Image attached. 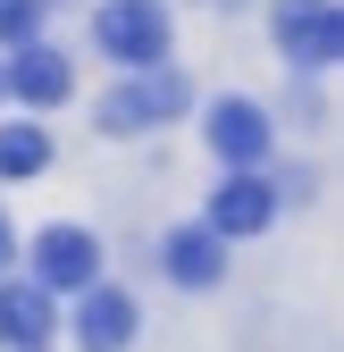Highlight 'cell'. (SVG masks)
Wrapping results in <instances>:
<instances>
[{"instance_id": "1", "label": "cell", "mask_w": 344, "mask_h": 352, "mask_svg": "<svg viewBox=\"0 0 344 352\" xmlns=\"http://www.w3.org/2000/svg\"><path fill=\"white\" fill-rule=\"evenodd\" d=\"M93 34H101V51L118 67H135V76L168 59V9H160V0H101Z\"/></svg>"}, {"instance_id": "2", "label": "cell", "mask_w": 344, "mask_h": 352, "mask_svg": "<svg viewBox=\"0 0 344 352\" xmlns=\"http://www.w3.org/2000/svg\"><path fill=\"white\" fill-rule=\"evenodd\" d=\"M277 42H286L303 67H336V51H344L336 0H277Z\"/></svg>"}, {"instance_id": "3", "label": "cell", "mask_w": 344, "mask_h": 352, "mask_svg": "<svg viewBox=\"0 0 344 352\" xmlns=\"http://www.w3.org/2000/svg\"><path fill=\"white\" fill-rule=\"evenodd\" d=\"M101 277V243L84 235V227H51V235H34V285L51 294V285H93Z\"/></svg>"}, {"instance_id": "4", "label": "cell", "mask_w": 344, "mask_h": 352, "mask_svg": "<svg viewBox=\"0 0 344 352\" xmlns=\"http://www.w3.org/2000/svg\"><path fill=\"white\" fill-rule=\"evenodd\" d=\"M185 109V76H168V67H143L126 93H109L101 101V126H118V135H135V126H151V118H177Z\"/></svg>"}, {"instance_id": "5", "label": "cell", "mask_w": 344, "mask_h": 352, "mask_svg": "<svg viewBox=\"0 0 344 352\" xmlns=\"http://www.w3.org/2000/svg\"><path fill=\"white\" fill-rule=\"evenodd\" d=\"M269 210H277V193H269L252 168H235L227 185L210 193V235H219V243H227V235H261V227H269Z\"/></svg>"}, {"instance_id": "6", "label": "cell", "mask_w": 344, "mask_h": 352, "mask_svg": "<svg viewBox=\"0 0 344 352\" xmlns=\"http://www.w3.org/2000/svg\"><path fill=\"white\" fill-rule=\"evenodd\" d=\"M126 336H135V302H126L118 285H84L76 344H84V352H126Z\"/></svg>"}, {"instance_id": "7", "label": "cell", "mask_w": 344, "mask_h": 352, "mask_svg": "<svg viewBox=\"0 0 344 352\" xmlns=\"http://www.w3.org/2000/svg\"><path fill=\"white\" fill-rule=\"evenodd\" d=\"M210 143H219L227 168H252V160L269 151V118L252 109V101H219V109H210Z\"/></svg>"}, {"instance_id": "8", "label": "cell", "mask_w": 344, "mask_h": 352, "mask_svg": "<svg viewBox=\"0 0 344 352\" xmlns=\"http://www.w3.org/2000/svg\"><path fill=\"white\" fill-rule=\"evenodd\" d=\"M219 260H227V243L210 235V227H177L160 243V269L177 277V285H219Z\"/></svg>"}, {"instance_id": "9", "label": "cell", "mask_w": 344, "mask_h": 352, "mask_svg": "<svg viewBox=\"0 0 344 352\" xmlns=\"http://www.w3.org/2000/svg\"><path fill=\"white\" fill-rule=\"evenodd\" d=\"M67 59L59 51H42V42H25V51H17V67H9V93L25 101V109H51V101H67Z\"/></svg>"}, {"instance_id": "10", "label": "cell", "mask_w": 344, "mask_h": 352, "mask_svg": "<svg viewBox=\"0 0 344 352\" xmlns=\"http://www.w3.org/2000/svg\"><path fill=\"white\" fill-rule=\"evenodd\" d=\"M42 336H51V294L42 285H0V344L42 352Z\"/></svg>"}, {"instance_id": "11", "label": "cell", "mask_w": 344, "mask_h": 352, "mask_svg": "<svg viewBox=\"0 0 344 352\" xmlns=\"http://www.w3.org/2000/svg\"><path fill=\"white\" fill-rule=\"evenodd\" d=\"M51 168V135L42 126H9L0 135V176H42Z\"/></svg>"}, {"instance_id": "12", "label": "cell", "mask_w": 344, "mask_h": 352, "mask_svg": "<svg viewBox=\"0 0 344 352\" xmlns=\"http://www.w3.org/2000/svg\"><path fill=\"white\" fill-rule=\"evenodd\" d=\"M34 25H42V0H0V42H34Z\"/></svg>"}, {"instance_id": "13", "label": "cell", "mask_w": 344, "mask_h": 352, "mask_svg": "<svg viewBox=\"0 0 344 352\" xmlns=\"http://www.w3.org/2000/svg\"><path fill=\"white\" fill-rule=\"evenodd\" d=\"M9 260H17V235H9V218H0V269H9Z\"/></svg>"}]
</instances>
